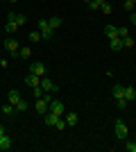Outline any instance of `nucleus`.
I'll return each instance as SVG.
<instances>
[{"mask_svg":"<svg viewBox=\"0 0 136 152\" xmlns=\"http://www.w3.org/2000/svg\"><path fill=\"white\" fill-rule=\"evenodd\" d=\"M30 55H32V52H30V48H20L16 57H20V59H30Z\"/></svg>","mask_w":136,"mask_h":152,"instance_id":"nucleus-22","label":"nucleus"},{"mask_svg":"<svg viewBox=\"0 0 136 152\" xmlns=\"http://www.w3.org/2000/svg\"><path fill=\"white\" fill-rule=\"evenodd\" d=\"M59 118H61V116H57L55 111H50V109H48V114H45V125H48V127H57Z\"/></svg>","mask_w":136,"mask_h":152,"instance_id":"nucleus-7","label":"nucleus"},{"mask_svg":"<svg viewBox=\"0 0 136 152\" xmlns=\"http://www.w3.org/2000/svg\"><path fill=\"white\" fill-rule=\"evenodd\" d=\"M0 109H2V114H5V116H12L14 111H16V107H14L12 102H7V104H2Z\"/></svg>","mask_w":136,"mask_h":152,"instance_id":"nucleus-18","label":"nucleus"},{"mask_svg":"<svg viewBox=\"0 0 136 152\" xmlns=\"http://www.w3.org/2000/svg\"><path fill=\"white\" fill-rule=\"evenodd\" d=\"M32 93L36 95V100H39L41 95H43V89H41V84H39V86H34V89H32Z\"/></svg>","mask_w":136,"mask_h":152,"instance_id":"nucleus-30","label":"nucleus"},{"mask_svg":"<svg viewBox=\"0 0 136 152\" xmlns=\"http://www.w3.org/2000/svg\"><path fill=\"white\" fill-rule=\"evenodd\" d=\"M0 68H9V59H2V61H0Z\"/></svg>","mask_w":136,"mask_h":152,"instance_id":"nucleus-32","label":"nucleus"},{"mask_svg":"<svg viewBox=\"0 0 136 152\" xmlns=\"http://www.w3.org/2000/svg\"><path fill=\"white\" fill-rule=\"evenodd\" d=\"M41 89H43V91H59V89H57V84L50 82L48 77H41Z\"/></svg>","mask_w":136,"mask_h":152,"instance_id":"nucleus-9","label":"nucleus"},{"mask_svg":"<svg viewBox=\"0 0 136 152\" xmlns=\"http://www.w3.org/2000/svg\"><path fill=\"white\" fill-rule=\"evenodd\" d=\"M0 134H7V127L5 125H0Z\"/></svg>","mask_w":136,"mask_h":152,"instance_id":"nucleus-34","label":"nucleus"},{"mask_svg":"<svg viewBox=\"0 0 136 152\" xmlns=\"http://www.w3.org/2000/svg\"><path fill=\"white\" fill-rule=\"evenodd\" d=\"M104 34H107L109 41H111V39H120V37H118V27L116 25H107V27H104Z\"/></svg>","mask_w":136,"mask_h":152,"instance_id":"nucleus-14","label":"nucleus"},{"mask_svg":"<svg viewBox=\"0 0 136 152\" xmlns=\"http://www.w3.org/2000/svg\"><path fill=\"white\" fill-rule=\"evenodd\" d=\"M30 73H34V75H39V77H45V64L43 61H32Z\"/></svg>","mask_w":136,"mask_h":152,"instance_id":"nucleus-5","label":"nucleus"},{"mask_svg":"<svg viewBox=\"0 0 136 152\" xmlns=\"http://www.w3.org/2000/svg\"><path fill=\"white\" fill-rule=\"evenodd\" d=\"M109 48H111L113 52L123 50V39H111V41H109Z\"/></svg>","mask_w":136,"mask_h":152,"instance_id":"nucleus-17","label":"nucleus"},{"mask_svg":"<svg viewBox=\"0 0 136 152\" xmlns=\"http://www.w3.org/2000/svg\"><path fill=\"white\" fill-rule=\"evenodd\" d=\"M127 34H129V32H127V27H118V37H120V39L127 37Z\"/></svg>","mask_w":136,"mask_h":152,"instance_id":"nucleus-31","label":"nucleus"},{"mask_svg":"<svg viewBox=\"0 0 136 152\" xmlns=\"http://www.w3.org/2000/svg\"><path fill=\"white\" fill-rule=\"evenodd\" d=\"M25 84L34 89V86H39V84H41V77H39V75H34V73H30V75L25 77Z\"/></svg>","mask_w":136,"mask_h":152,"instance_id":"nucleus-11","label":"nucleus"},{"mask_svg":"<svg viewBox=\"0 0 136 152\" xmlns=\"http://www.w3.org/2000/svg\"><path fill=\"white\" fill-rule=\"evenodd\" d=\"M16 23H18V25L23 27V25L27 23V16H23V14H16Z\"/></svg>","mask_w":136,"mask_h":152,"instance_id":"nucleus-28","label":"nucleus"},{"mask_svg":"<svg viewBox=\"0 0 136 152\" xmlns=\"http://www.w3.org/2000/svg\"><path fill=\"white\" fill-rule=\"evenodd\" d=\"M100 12H102V14H104V16H109V14H111V12H113V7H111V5H109V2H102V7H100Z\"/></svg>","mask_w":136,"mask_h":152,"instance_id":"nucleus-21","label":"nucleus"},{"mask_svg":"<svg viewBox=\"0 0 136 152\" xmlns=\"http://www.w3.org/2000/svg\"><path fill=\"white\" fill-rule=\"evenodd\" d=\"M125 150L127 152H136V141H127V143H125Z\"/></svg>","mask_w":136,"mask_h":152,"instance_id":"nucleus-27","label":"nucleus"},{"mask_svg":"<svg viewBox=\"0 0 136 152\" xmlns=\"http://www.w3.org/2000/svg\"><path fill=\"white\" fill-rule=\"evenodd\" d=\"M125 100H127V102L136 100V89H134V86H125Z\"/></svg>","mask_w":136,"mask_h":152,"instance_id":"nucleus-16","label":"nucleus"},{"mask_svg":"<svg viewBox=\"0 0 136 152\" xmlns=\"http://www.w3.org/2000/svg\"><path fill=\"white\" fill-rule=\"evenodd\" d=\"M36 27H39V32H41V39H48L50 41L52 39V34H55V30L50 27V23H48V18H39V23H36Z\"/></svg>","mask_w":136,"mask_h":152,"instance_id":"nucleus-1","label":"nucleus"},{"mask_svg":"<svg viewBox=\"0 0 136 152\" xmlns=\"http://www.w3.org/2000/svg\"><path fill=\"white\" fill-rule=\"evenodd\" d=\"M20 100H23V98H20V93H18V91H9V93H7V102H12L14 107H16V104H18Z\"/></svg>","mask_w":136,"mask_h":152,"instance_id":"nucleus-15","label":"nucleus"},{"mask_svg":"<svg viewBox=\"0 0 136 152\" xmlns=\"http://www.w3.org/2000/svg\"><path fill=\"white\" fill-rule=\"evenodd\" d=\"M113 127H116V136H118L120 141L127 139V125H125L123 121H116V125H113Z\"/></svg>","mask_w":136,"mask_h":152,"instance_id":"nucleus-6","label":"nucleus"},{"mask_svg":"<svg viewBox=\"0 0 136 152\" xmlns=\"http://www.w3.org/2000/svg\"><path fill=\"white\" fill-rule=\"evenodd\" d=\"M50 111H55L57 116H64V114H66V109H64V102H59V100H52V102H50Z\"/></svg>","mask_w":136,"mask_h":152,"instance_id":"nucleus-8","label":"nucleus"},{"mask_svg":"<svg viewBox=\"0 0 136 152\" xmlns=\"http://www.w3.org/2000/svg\"><path fill=\"white\" fill-rule=\"evenodd\" d=\"M123 45H125V48H134V39H132L129 34H127V37H123Z\"/></svg>","mask_w":136,"mask_h":152,"instance_id":"nucleus-24","label":"nucleus"},{"mask_svg":"<svg viewBox=\"0 0 136 152\" xmlns=\"http://www.w3.org/2000/svg\"><path fill=\"white\" fill-rule=\"evenodd\" d=\"M111 95H113V100H118V98H125V86H123V84H113Z\"/></svg>","mask_w":136,"mask_h":152,"instance_id":"nucleus-10","label":"nucleus"},{"mask_svg":"<svg viewBox=\"0 0 136 152\" xmlns=\"http://www.w3.org/2000/svg\"><path fill=\"white\" fill-rule=\"evenodd\" d=\"M134 5H136V0H125V2H123V9L132 12V9H134Z\"/></svg>","mask_w":136,"mask_h":152,"instance_id":"nucleus-26","label":"nucleus"},{"mask_svg":"<svg viewBox=\"0 0 136 152\" xmlns=\"http://www.w3.org/2000/svg\"><path fill=\"white\" fill-rule=\"evenodd\" d=\"M27 109H30V102L27 100H20L18 104H16V111H27Z\"/></svg>","mask_w":136,"mask_h":152,"instance_id":"nucleus-23","label":"nucleus"},{"mask_svg":"<svg viewBox=\"0 0 136 152\" xmlns=\"http://www.w3.org/2000/svg\"><path fill=\"white\" fill-rule=\"evenodd\" d=\"M50 95H41L39 100H36V104H34V109H36V114H48V107H50Z\"/></svg>","mask_w":136,"mask_h":152,"instance_id":"nucleus-2","label":"nucleus"},{"mask_svg":"<svg viewBox=\"0 0 136 152\" xmlns=\"http://www.w3.org/2000/svg\"><path fill=\"white\" fill-rule=\"evenodd\" d=\"M5 50H7V52H12L14 57H16V55H18V50H20L18 41H16V39H12V37H7V39H5Z\"/></svg>","mask_w":136,"mask_h":152,"instance_id":"nucleus-3","label":"nucleus"},{"mask_svg":"<svg viewBox=\"0 0 136 152\" xmlns=\"http://www.w3.org/2000/svg\"><path fill=\"white\" fill-rule=\"evenodd\" d=\"M64 118H66V123H68V127H75V125L79 123V116L75 114V111H68V114H66Z\"/></svg>","mask_w":136,"mask_h":152,"instance_id":"nucleus-12","label":"nucleus"},{"mask_svg":"<svg viewBox=\"0 0 136 152\" xmlns=\"http://www.w3.org/2000/svg\"><path fill=\"white\" fill-rule=\"evenodd\" d=\"M12 148V136L9 134H0V150H9Z\"/></svg>","mask_w":136,"mask_h":152,"instance_id":"nucleus-13","label":"nucleus"},{"mask_svg":"<svg viewBox=\"0 0 136 152\" xmlns=\"http://www.w3.org/2000/svg\"><path fill=\"white\" fill-rule=\"evenodd\" d=\"M84 2H86V5H89V2H91V0H84Z\"/></svg>","mask_w":136,"mask_h":152,"instance_id":"nucleus-35","label":"nucleus"},{"mask_svg":"<svg viewBox=\"0 0 136 152\" xmlns=\"http://www.w3.org/2000/svg\"><path fill=\"white\" fill-rule=\"evenodd\" d=\"M102 2H107V0H91V2H89V9H91V12H97V9L102 7Z\"/></svg>","mask_w":136,"mask_h":152,"instance_id":"nucleus-19","label":"nucleus"},{"mask_svg":"<svg viewBox=\"0 0 136 152\" xmlns=\"http://www.w3.org/2000/svg\"><path fill=\"white\" fill-rule=\"evenodd\" d=\"M18 27L20 25L16 23V14H9V16H7V23H5V32H7V34H14Z\"/></svg>","mask_w":136,"mask_h":152,"instance_id":"nucleus-4","label":"nucleus"},{"mask_svg":"<svg viewBox=\"0 0 136 152\" xmlns=\"http://www.w3.org/2000/svg\"><path fill=\"white\" fill-rule=\"evenodd\" d=\"M129 23H132V25H136V14H134V12L129 14Z\"/></svg>","mask_w":136,"mask_h":152,"instance_id":"nucleus-33","label":"nucleus"},{"mask_svg":"<svg viewBox=\"0 0 136 152\" xmlns=\"http://www.w3.org/2000/svg\"><path fill=\"white\" fill-rule=\"evenodd\" d=\"M48 23H50V27H52V30H57V27H61V18H59V16H52V18L48 20Z\"/></svg>","mask_w":136,"mask_h":152,"instance_id":"nucleus-20","label":"nucleus"},{"mask_svg":"<svg viewBox=\"0 0 136 152\" xmlns=\"http://www.w3.org/2000/svg\"><path fill=\"white\" fill-rule=\"evenodd\" d=\"M30 41H32V43L41 41V32H39V30H36V32H30Z\"/></svg>","mask_w":136,"mask_h":152,"instance_id":"nucleus-25","label":"nucleus"},{"mask_svg":"<svg viewBox=\"0 0 136 152\" xmlns=\"http://www.w3.org/2000/svg\"><path fill=\"white\" fill-rule=\"evenodd\" d=\"M127 104H129V102L125 100V98H118V100H116V107H118V109H125Z\"/></svg>","mask_w":136,"mask_h":152,"instance_id":"nucleus-29","label":"nucleus"}]
</instances>
